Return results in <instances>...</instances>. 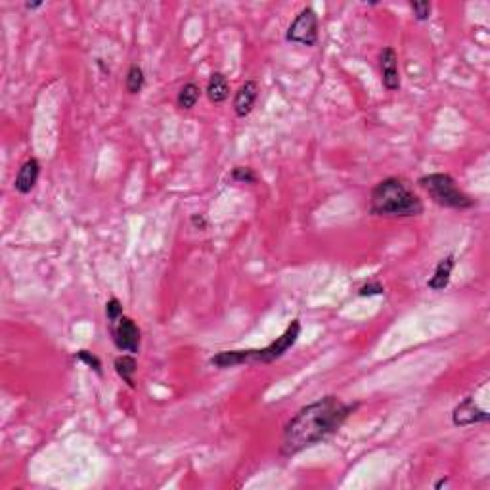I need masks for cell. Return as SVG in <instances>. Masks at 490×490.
I'll list each match as a JSON object with an SVG mask.
<instances>
[{
    "label": "cell",
    "instance_id": "cell-6",
    "mask_svg": "<svg viewBox=\"0 0 490 490\" xmlns=\"http://www.w3.org/2000/svg\"><path fill=\"white\" fill-rule=\"evenodd\" d=\"M110 331L111 339H113V345H115L121 353H130V355H138V353H140L142 331L140 328H138V324H136L130 316H125V314H123L115 324L110 325Z\"/></svg>",
    "mask_w": 490,
    "mask_h": 490
},
{
    "label": "cell",
    "instance_id": "cell-20",
    "mask_svg": "<svg viewBox=\"0 0 490 490\" xmlns=\"http://www.w3.org/2000/svg\"><path fill=\"white\" fill-rule=\"evenodd\" d=\"M385 293V286L377 280H372V282L364 283L360 289H358V295L360 297H375V295H383Z\"/></svg>",
    "mask_w": 490,
    "mask_h": 490
},
{
    "label": "cell",
    "instance_id": "cell-18",
    "mask_svg": "<svg viewBox=\"0 0 490 490\" xmlns=\"http://www.w3.org/2000/svg\"><path fill=\"white\" fill-rule=\"evenodd\" d=\"M75 360H80L83 364H86V366L90 368V370H94L96 374L102 375V360H100L96 355H92L90 350H86V349L77 350V353H75Z\"/></svg>",
    "mask_w": 490,
    "mask_h": 490
},
{
    "label": "cell",
    "instance_id": "cell-5",
    "mask_svg": "<svg viewBox=\"0 0 490 490\" xmlns=\"http://www.w3.org/2000/svg\"><path fill=\"white\" fill-rule=\"evenodd\" d=\"M318 27V14L314 12V8L305 6L295 16V19L291 21L288 31H286V41L293 44H301V46H316L320 38Z\"/></svg>",
    "mask_w": 490,
    "mask_h": 490
},
{
    "label": "cell",
    "instance_id": "cell-13",
    "mask_svg": "<svg viewBox=\"0 0 490 490\" xmlns=\"http://www.w3.org/2000/svg\"><path fill=\"white\" fill-rule=\"evenodd\" d=\"M113 368H115V374L121 377L130 389H136L135 375L138 372V360H136L135 355H121L117 356L113 360Z\"/></svg>",
    "mask_w": 490,
    "mask_h": 490
},
{
    "label": "cell",
    "instance_id": "cell-15",
    "mask_svg": "<svg viewBox=\"0 0 490 490\" xmlns=\"http://www.w3.org/2000/svg\"><path fill=\"white\" fill-rule=\"evenodd\" d=\"M146 85V77H144V69L138 63H132L127 71V79H125V88L129 94H140L142 88Z\"/></svg>",
    "mask_w": 490,
    "mask_h": 490
},
{
    "label": "cell",
    "instance_id": "cell-10",
    "mask_svg": "<svg viewBox=\"0 0 490 490\" xmlns=\"http://www.w3.org/2000/svg\"><path fill=\"white\" fill-rule=\"evenodd\" d=\"M38 177H41V163H38L37 157H29L18 169V174H16V180H14V188L21 196H27L37 186Z\"/></svg>",
    "mask_w": 490,
    "mask_h": 490
},
{
    "label": "cell",
    "instance_id": "cell-4",
    "mask_svg": "<svg viewBox=\"0 0 490 490\" xmlns=\"http://www.w3.org/2000/svg\"><path fill=\"white\" fill-rule=\"evenodd\" d=\"M417 184L441 207L458 209V211H466V209L475 207V199H471L464 190H459L456 180L450 174H447V172L425 174V177L417 180Z\"/></svg>",
    "mask_w": 490,
    "mask_h": 490
},
{
    "label": "cell",
    "instance_id": "cell-22",
    "mask_svg": "<svg viewBox=\"0 0 490 490\" xmlns=\"http://www.w3.org/2000/svg\"><path fill=\"white\" fill-rule=\"evenodd\" d=\"M24 6H25V10H29V12H35V10H38V8L44 6V2H29V0H27Z\"/></svg>",
    "mask_w": 490,
    "mask_h": 490
},
{
    "label": "cell",
    "instance_id": "cell-3",
    "mask_svg": "<svg viewBox=\"0 0 490 490\" xmlns=\"http://www.w3.org/2000/svg\"><path fill=\"white\" fill-rule=\"evenodd\" d=\"M301 335V322L293 320L286 328L282 335L276 341L263 347V349H241V350H221L209 358V364L219 370H228V368L244 366V364H272L280 360L288 353Z\"/></svg>",
    "mask_w": 490,
    "mask_h": 490
},
{
    "label": "cell",
    "instance_id": "cell-16",
    "mask_svg": "<svg viewBox=\"0 0 490 490\" xmlns=\"http://www.w3.org/2000/svg\"><path fill=\"white\" fill-rule=\"evenodd\" d=\"M410 10H412V14H414V19L419 21V24H423V21H429V18H431L433 4L427 2V0H416V2L412 0Z\"/></svg>",
    "mask_w": 490,
    "mask_h": 490
},
{
    "label": "cell",
    "instance_id": "cell-9",
    "mask_svg": "<svg viewBox=\"0 0 490 490\" xmlns=\"http://www.w3.org/2000/svg\"><path fill=\"white\" fill-rule=\"evenodd\" d=\"M259 98V83L257 80H245V83H241L238 88V92H236V96H234V102H232V108H234V113H236V117H239V119H245V117L249 115L253 111V108H255V102H257Z\"/></svg>",
    "mask_w": 490,
    "mask_h": 490
},
{
    "label": "cell",
    "instance_id": "cell-1",
    "mask_svg": "<svg viewBox=\"0 0 490 490\" xmlns=\"http://www.w3.org/2000/svg\"><path fill=\"white\" fill-rule=\"evenodd\" d=\"M356 408H358V402L347 405L335 395H328L316 402L303 406L283 425L280 454L283 458H291L306 448L316 447L328 437L333 435Z\"/></svg>",
    "mask_w": 490,
    "mask_h": 490
},
{
    "label": "cell",
    "instance_id": "cell-19",
    "mask_svg": "<svg viewBox=\"0 0 490 490\" xmlns=\"http://www.w3.org/2000/svg\"><path fill=\"white\" fill-rule=\"evenodd\" d=\"M123 314H125L123 313V303L117 299V297H111V299L105 303V318H108L110 325L115 324Z\"/></svg>",
    "mask_w": 490,
    "mask_h": 490
},
{
    "label": "cell",
    "instance_id": "cell-8",
    "mask_svg": "<svg viewBox=\"0 0 490 490\" xmlns=\"http://www.w3.org/2000/svg\"><path fill=\"white\" fill-rule=\"evenodd\" d=\"M380 69L381 83L385 90L397 92L400 90V69H398V54L392 46H385L380 52Z\"/></svg>",
    "mask_w": 490,
    "mask_h": 490
},
{
    "label": "cell",
    "instance_id": "cell-21",
    "mask_svg": "<svg viewBox=\"0 0 490 490\" xmlns=\"http://www.w3.org/2000/svg\"><path fill=\"white\" fill-rule=\"evenodd\" d=\"M190 224L196 230H207V226H209V222H207V219H205V214H192L190 217Z\"/></svg>",
    "mask_w": 490,
    "mask_h": 490
},
{
    "label": "cell",
    "instance_id": "cell-7",
    "mask_svg": "<svg viewBox=\"0 0 490 490\" xmlns=\"http://www.w3.org/2000/svg\"><path fill=\"white\" fill-rule=\"evenodd\" d=\"M486 422H490V414L483 408H479L473 397H466L452 410V423L456 427H469V425Z\"/></svg>",
    "mask_w": 490,
    "mask_h": 490
},
{
    "label": "cell",
    "instance_id": "cell-12",
    "mask_svg": "<svg viewBox=\"0 0 490 490\" xmlns=\"http://www.w3.org/2000/svg\"><path fill=\"white\" fill-rule=\"evenodd\" d=\"M205 94L211 104H224L230 98V85H228V77L221 71H213L207 80V88Z\"/></svg>",
    "mask_w": 490,
    "mask_h": 490
},
{
    "label": "cell",
    "instance_id": "cell-23",
    "mask_svg": "<svg viewBox=\"0 0 490 490\" xmlns=\"http://www.w3.org/2000/svg\"><path fill=\"white\" fill-rule=\"evenodd\" d=\"M447 484H448V479L442 477V479H439V481H437V483L433 484V486H435V489L439 490V489H442V486H447Z\"/></svg>",
    "mask_w": 490,
    "mask_h": 490
},
{
    "label": "cell",
    "instance_id": "cell-11",
    "mask_svg": "<svg viewBox=\"0 0 490 490\" xmlns=\"http://www.w3.org/2000/svg\"><path fill=\"white\" fill-rule=\"evenodd\" d=\"M456 266V257L454 255H447L444 259H441L437 263L435 270H433V276L427 280V288L431 291H442L450 286V280H452V270Z\"/></svg>",
    "mask_w": 490,
    "mask_h": 490
},
{
    "label": "cell",
    "instance_id": "cell-2",
    "mask_svg": "<svg viewBox=\"0 0 490 490\" xmlns=\"http://www.w3.org/2000/svg\"><path fill=\"white\" fill-rule=\"evenodd\" d=\"M423 213L422 197L398 177L383 178L370 194V214L385 219H410Z\"/></svg>",
    "mask_w": 490,
    "mask_h": 490
},
{
    "label": "cell",
    "instance_id": "cell-17",
    "mask_svg": "<svg viewBox=\"0 0 490 490\" xmlns=\"http://www.w3.org/2000/svg\"><path fill=\"white\" fill-rule=\"evenodd\" d=\"M230 178L238 184H255L259 180L257 172L253 171L251 167H234Z\"/></svg>",
    "mask_w": 490,
    "mask_h": 490
},
{
    "label": "cell",
    "instance_id": "cell-14",
    "mask_svg": "<svg viewBox=\"0 0 490 490\" xmlns=\"http://www.w3.org/2000/svg\"><path fill=\"white\" fill-rule=\"evenodd\" d=\"M199 98H202V88H199V85H196V83H186V85L178 90L177 105L180 110L190 111L196 108Z\"/></svg>",
    "mask_w": 490,
    "mask_h": 490
}]
</instances>
